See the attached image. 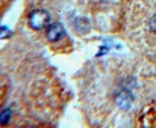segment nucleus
<instances>
[{
    "instance_id": "f257e3e1",
    "label": "nucleus",
    "mask_w": 156,
    "mask_h": 128,
    "mask_svg": "<svg viewBox=\"0 0 156 128\" xmlns=\"http://www.w3.org/2000/svg\"><path fill=\"white\" fill-rule=\"evenodd\" d=\"M50 24V14L44 9H35L29 14V26L34 30L47 29Z\"/></svg>"
},
{
    "instance_id": "f03ea898",
    "label": "nucleus",
    "mask_w": 156,
    "mask_h": 128,
    "mask_svg": "<svg viewBox=\"0 0 156 128\" xmlns=\"http://www.w3.org/2000/svg\"><path fill=\"white\" fill-rule=\"evenodd\" d=\"M132 101H133V97L129 92V89H126V87L115 94V104L118 107H121L123 110H127L132 106Z\"/></svg>"
},
{
    "instance_id": "7ed1b4c3",
    "label": "nucleus",
    "mask_w": 156,
    "mask_h": 128,
    "mask_svg": "<svg viewBox=\"0 0 156 128\" xmlns=\"http://www.w3.org/2000/svg\"><path fill=\"white\" fill-rule=\"evenodd\" d=\"M64 36V27L61 23H53L47 27V38L49 41H59Z\"/></svg>"
},
{
    "instance_id": "20e7f679",
    "label": "nucleus",
    "mask_w": 156,
    "mask_h": 128,
    "mask_svg": "<svg viewBox=\"0 0 156 128\" xmlns=\"http://www.w3.org/2000/svg\"><path fill=\"white\" fill-rule=\"evenodd\" d=\"M11 118V110H5L0 113V124H6Z\"/></svg>"
},
{
    "instance_id": "39448f33",
    "label": "nucleus",
    "mask_w": 156,
    "mask_h": 128,
    "mask_svg": "<svg viewBox=\"0 0 156 128\" xmlns=\"http://www.w3.org/2000/svg\"><path fill=\"white\" fill-rule=\"evenodd\" d=\"M149 29H150V32L156 33V15H153V17L149 20Z\"/></svg>"
},
{
    "instance_id": "423d86ee",
    "label": "nucleus",
    "mask_w": 156,
    "mask_h": 128,
    "mask_svg": "<svg viewBox=\"0 0 156 128\" xmlns=\"http://www.w3.org/2000/svg\"><path fill=\"white\" fill-rule=\"evenodd\" d=\"M11 36V32L8 30V27H0V38H8Z\"/></svg>"
}]
</instances>
